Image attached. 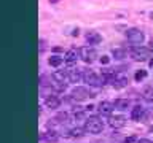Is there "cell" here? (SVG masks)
Wrapping results in <instances>:
<instances>
[{
  "label": "cell",
  "mask_w": 153,
  "mask_h": 143,
  "mask_svg": "<svg viewBox=\"0 0 153 143\" xmlns=\"http://www.w3.org/2000/svg\"><path fill=\"white\" fill-rule=\"evenodd\" d=\"M83 129L89 133H100L104 129V122L100 121L97 116H89V118H86Z\"/></svg>",
  "instance_id": "obj_1"
},
{
  "label": "cell",
  "mask_w": 153,
  "mask_h": 143,
  "mask_svg": "<svg viewBox=\"0 0 153 143\" xmlns=\"http://www.w3.org/2000/svg\"><path fill=\"white\" fill-rule=\"evenodd\" d=\"M129 56L137 62H143V60H147L148 57H150V49L145 48V46H134L132 49L129 51Z\"/></svg>",
  "instance_id": "obj_2"
},
{
  "label": "cell",
  "mask_w": 153,
  "mask_h": 143,
  "mask_svg": "<svg viewBox=\"0 0 153 143\" xmlns=\"http://www.w3.org/2000/svg\"><path fill=\"white\" fill-rule=\"evenodd\" d=\"M126 38L128 41H131L132 45H142L143 40H145V35H143V32L140 30V29H128L126 30Z\"/></svg>",
  "instance_id": "obj_3"
},
{
  "label": "cell",
  "mask_w": 153,
  "mask_h": 143,
  "mask_svg": "<svg viewBox=\"0 0 153 143\" xmlns=\"http://www.w3.org/2000/svg\"><path fill=\"white\" fill-rule=\"evenodd\" d=\"M83 80H85V83H88L89 86H100V84H104V81H105L104 76L100 78V76L93 70H85L83 72Z\"/></svg>",
  "instance_id": "obj_4"
},
{
  "label": "cell",
  "mask_w": 153,
  "mask_h": 143,
  "mask_svg": "<svg viewBox=\"0 0 153 143\" xmlns=\"http://www.w3.org/2000/svg\"><path fill=\"white\" fill-rule=\"evenodd\" d=\"M80 57L86 62V64H91V62H94L96 57H97V51L91 46H83V48H80Z\"/></svg>",
  "instance_id": "obj_5"
},
{
  "label": "cell",
  "mask_w": 153,
  "mask_h": 143,
  "mask_svg": "<svg viewBox=\"0 0 153 143\" xmlns=\"http://www.w3.org/2000/svg\"><path fill=\"white\" fill-rule=\"evenodd\" d=\"M88 97H91V94H89V91L83 88V86H76V88L72 89V99L74 100H86Z\"/></svg>",
  "instance_id": "obj_6"
},
{
  "label": "cell",
  "mask_w": 153,
  "mask_h": 143,
  "mask_svg": "<svg viewBox=\"0 0 153 143\" xmlns=\"http://www.w3.org/2000/svg\"><path fill=\"white\" fill-rule=\"evenodd\" d=\"M126 121L128 119L123 116V114H112V116L108 118V126L112 127V129H121V127H124L126 126Z\"/></svg>",
  "instance_id": "obj_7"
},
{
  "label": "cell",
  "mask_w": 153,
  "mask_h": 143,
  "mask_svg": "<svg viewBox=\"0 0 153 143\" xmlns=\"http://www.w3.org/2000/svg\"><path fill=\"white\" fill-rule=\"evenodd\" d=\"M99 113L102 114V116H112V113H113V110H115V105L112 102H108V100H102V102L99 103Z\"/></svg>",
  "instance_id": "obj_8"
},
{
  "label": "cell",
  "mask_w": 153,
  "mask_h": 143,
  "mask_svg": "<svg viewBox=\"0 0 153 143\" xmlns=\"http://www.w3.org/2000/svg\"><path fill=\"white\" fill-rule=\"evenodd\" d=\"M112 86H113V88H117V89L126 88V86H128V76L121 75V73H115L112 76Z\"/></svg>",
  "instance_id": "obj_9"
},
{
  "label": "cell",
  "mask_w": 153,
  "mask_h": 143,
  "mask_svg": "<svg viewBox=\"0 0 153 143\" xmlns=\"http://www.w3.org/2000/svg\"><path fill=\"white\" fill-rule=\"evenodd\" d=\"M45 105H46V108H50V110H56V108H59V105H61V99L56 97V95H46Z\"/></svg>",
  "instance_id": "obj_10"
},
{
  "label": "cell",
  "mask_w": 153,
  "mask_h": 143,
  "mask_svg": "<svg viewBox=\"0 0 153 143\" xmlns=\"http://www.w3.org/2000/svg\"><path fill=\"white\" fill-rule=\"evenodd\" d=\"M80 57V51H76V49H69L65 52V56H64V60L67 62L69 65H72V64H75L76 62V59Z\"/></svg>",
  "instance_id": "obj_11"
},
{
  "label": "cell",
  "mask_w": 153,
  "mask_h": 143,
  "mask_svg": "<svg viewBox=\"0 0 153 143\" xmlns=\"http://www.w3.org/2000/svg\"><path fill=\"white\" fill-rule=\"evenodd\" d=\"M86 41L89 43V45H97V43L102 41V37L99 35V32H94V30H91L86 33Z\"/></svg>",
  "instance_id": "obj_12"
},
{
  "label": "cell",
  "mask_w": 153,
  "mask_h": 143,
  "mask_svg": "<svg viewBox=\"0 0 153 143\" xmlns=\"http://www.w3.org/2000/svg\"><path fill=\"white\" fill-rule=\"evenodd\" d=\"M42 137H43V140L48 142V143H56L59 140V133L56 130H46V132H43Z\"/></svg>",
  "instance_id": "obj_13"
},
{
  "label": "cell",
  "mask_w": 153,
  "mask_h": 143,
  "mask_svg": "<svg viewBox=\"0 0 153 143\" xmlns=\"http://www.w3.org/2000/svg\"><path fill=\"white\" fill-rule=\"evenodd\" d=\"M53 80H54V83H61V84H65L64 81L65 80H69V73L64 70H57L53 73Z\"/></svg>",
  "instance_id": "obj_14"
},
{
  "label": "cell",
  "mask_w": 153,
  "mask_h": 143,
  "mask_svg": "<svg viewBox=\"0 0 153 143\" xmlns=\"http://www.w3.org/2000/svg\"><path fill=\"white\" fill-rule=\"evenodd\" d=\"M67 73H69V81L70 83H78L80 80H83V73H81V70H67Z\"/></svg>",
  "instance_id": "obj_15"
},
{
  "label": "cell",
  "mask_w": 153,
  "mask_h": 143,
  "mask_svg": "<svg viewBox=\"0 0 153 143\" xmlns=\"http://www.w3.org/2000/svg\"><path fill=\"white\" fill-rule=\"evenodd\" d=\"M142 116H143V108L140 105H136V107L131 110V119L132 121H140Z\"/></svg>",
  "instance_id": "obj_16"
},
{
  "label": "cell",
  "mask_w": 153,
  "mask_h": 143,
  "mask_svg": "<svg viewBox=\"0 0 153 143\" xmlns=\"http://www.w3.org/2000/svg\"><path fill=\"white\" fill-rule=\"evenodd\" d=\"M113 105H115V108H118V110H128L131 107V100L129 99H117Z\"/></svg>",
  "instance_id": "obj_17"
},
{
  "label": "cell",
  "mask_w": 153,
  "mask_h": 143,
  "mask_svg": "<svg viewBox=\"0 0 153 143\" xmlns=\"http://www.w3.org/2000/svg\"><path fill=\"white\" fill-rule=\"evenodd\" d=\"M62 62H64V57H61V56H51L50 59H48V64L51 67H59Z\"/></svg>",
  "instance_id": "obj_18"
},
{
  "label": "cell",
  "mask_w": 153,
  "mask_h": 143,
  "mask_svg": "<svg viewBox=\"0 0 153 143\" xmlns=\"http://www.w3.org/2000/svg\"><path fill=\"white\" fill-rule=\"evenodd\" d=\"M83 132H85V129H81V127H74V129H70V130H69L70 137H81V135H83Z\"/></svg>",
  "instance_id": "obj_19"
},
{
  "label": "cell",
  "mask_w": 153,
  "mask_h": 143,
  "mask_svg": "<svg viewBox=\"0 0 153 143\" xmlns=\"http://www.w3.org/2000/svg\"><path fill=\"white\" fill-rule=\"evenodd\" d=\"M143 97H145V100H148V102H153V89L152 88L143 89Z\"/></svg>",
  "instance_id": "obj_20"
},
{
  "label": "cell",
  "mask_w": 153,
  "mask_h": 143,
  "mask_svg": "<svg viewBox=\"0 0 153 143\" xmlns=\"http://www.w3.org/2000/svg\"><path fill=\"white\" fill-rule=\"evenodd\" d=\"M124 56H126V51L124 49H120V48L118 49H113V57L115 59H123Z\"/></svg>",
  "instance_id": "obj_21"
},
{
  "label": "cell",
  "mask_w": 153,
  "mask_h": 143,
  "mask_svg": "<svg viewBox=\"0 0 153 143\" xmlns=\"http://www.w3.org/2000/svg\"><path fill=\"white\" fill-rule=\"evenodd\" d=\"M147 76V70H139V72H136V75H134V78H136V81H140V80H143Z\"/></svg>",
  "instance_id": "obj_22"
},
{
  "label": "cell",
  "mask_w": 153,
  "mask_h": 143,
  "mask_svg": "<svg viewBox=\"0 0 153 143\" xmlns=\"http://www.w3.org/2000/svg\"><path fill=\"white\" fill-rule=\"evenodd\" d=\"M56 119H57L59 122H62V121L65 122V119H67V113H59V114L56 116Z\"/></svg>",
  "instance_id": "obj_23"
},
{
  "label": "cell",
  "mask_w": 153,
  "mask_h": 143,
  "mask_svg": "<svg viewBox=\"0 0 153 143\" xmlns=\"http://www.w3.org/2000/svg\"><path fill=\"white\" fill-rule=\"evenodd\" d=\"M108 56H102V57H100V64H108Z\"/></svg>",
  "instance_id": "obj_24"
},
{
  "label": "cell",
  "mask_w": 153,
  "mask_h": 143,
  "mask_svg": "<svg viewBox=\"0 0 153 143\" xmlns=\"http://www.w3.org/2000/svg\"><path fill=\"white\" fill-rule=\"evenodd\" d=\"M137 143H153V142H150V140H147V138H140Z\"/></svg>",
  "instance_id": "obj_25"
},
{
  "label": "cell",
  "mask_w": 153,
  "mask_h": 143,
  "mask_svg": "<svg viewBox=\"0 0 153 143\" xmlns=\"http://www.w3.org/2000/svg\"><path fill=\"white\" fill-rule=\"evenodd\" d=\"M150 69H153V57L150 59Z\"/></svg>",
  "instance_id": "obj_26"
},
{
  "label": "cell",
  "mask_w": 153,
  "mask_h": 143,
  "mask_svg": "<svg viewBox=\"0 0 153 143\" xmlns=\"http://www.w3.org/2000/svg\"><path fill=\"white\" fill-rule=\"evenodd\" d=\"M150 49H152V51H153V40H152V41H150Z\"/></svg>",
  "instance_id": "obj_27"
},
{
  "label": "cell",
  "mask_w": 153,
  "mask_h": 143,
  "mask_svg": "<svg viewBox=\"0 0 153 143\" xmlns=\"http://www.w3.org/2000/svg\"><path fill=\"white\" fill-rule=\"evenodd\" d=\"M51 2H57V0H51Z\"/></svg>",
  "instance_id": "obj_28"
}]
</instances>
